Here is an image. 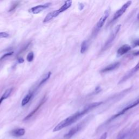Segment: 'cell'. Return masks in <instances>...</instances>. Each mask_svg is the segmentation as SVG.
I'll list each match as a JSON object with an SVG mask.
<instances>
[{
	"mask_svg": "<svg viewBox=\"0 0 139 139\" xmlns=\"http://www.w3.org/2000/svg\"><path fill=\"white\" fill-rule=\"evenodd\" d=\"M109 15V10H107L106 11H105L104 13L102 16V17L100 18V19L98 20V22H97V24H96L97 29L99 30V29H100L104 25V24L105 21L107 20V18H108Z\"/></svg>",
	"mask_w": 139,
	"mask_h": 139,
	"instance_id": "obj_7",
	"label": "cell"
},
{
	"mask_svg": "<svg viewBox=\"0 0 139 139\" xmlns=\"http://www.w3.org/2000/svg\"><path fill=\"white\" fill-rule=\"evenodd\" d=\"M131 49V47L128 45H124L120 47L117 51V55L119 56H121L125 54L128 52H129Z\"/></svg>",
	"mask_w": 139,
	"mask_h": 139,
	"instance_id": "obj_9",
	"label": "cell"
},
{
	"mask_svg": "<svg viewBox=\"0 0 139 139\" xmlns=\"http://www.w3.org/2000/svg\"><path fill=\"white\" fill-rule=\"evenodd\" d=\"M91 116H88V117H86L85 119H84L83 121L80 122L79 123L77 124L76 126L73 127L72 129L69 130V132H68L67 134H66L65 135H64V138L67 139H70L73 135H74L76 133H77L78 132H79L80 130L84 127L85 125V124L89 121V120L91 119Z\"/></svg>",
	"mask_w": 139,
	"mask_h": 139,
	"instance_id": "obj_2",
	"label": "cell"
},
{
	"mask_svg": "<svg viewBox=\"0 0 139 139\" xmlns=\"http://www.w3.org/2000/svg\"><path fill=\"white\" fill-rule=\"evenodd\" d=\"M9 34L6 32H0V38H6L9 37Z\"/></svg>",
	"mask_w": 139,
	"mask_h": 139,
	"instance_id": "obj_19",
	"label": "cell"
},
{
	"mask_svg": "<svg viewBox=\"0 0 139 139\" xmlns=\"http://www.w3.org/2000/svg\"><path fill=\"white\" fill-rule=\"evenodd\" d=\"M135 71V72H137L138 71H139V61L138 63V64H136V66H135V67L133 68Z\"/></svg>",
	"mask_w": 139,
	"mask_h": 139,
	"instance_id": "obj_23",
	"label": "cell"
},
{
	"mask_svg": "<svg viewBox=\"0 0 139 139\" xmlns=\"http://www.w3.org/2000/svg\"><path fill=\"white\" fill-rule=\"evenodd\" d=\"M72 5V1H65V3L64 4L63 6H62L61 8H60L59 9H58L60 13H62V12H63L64 11H65V10H67V9H68L70 7H71Z\"/></svg>",
	"mask_w": 139,
	"mask_h": 139,
	"instance_id": "obj_13",
	"label": "cell"
},
{
	"mask_svg": "<svg viewBox=\"0 0 139 139\" xmlns=\"http://www.w3.org/2000/svg\"><path fill=\"white\" fill-rule=\"evenodd\" d=\"M13 54V52H8V53L5 54H4L2 57L1 58H0V60H2L4 59L5 58H6V57H9V56L12 55V54Z\"/></svg>",
	"mask_w": 139,
	"mask_h": 139,
	"instance_id": "obj_20",
	"label": "cell"
},
{
	"mask_svg": "<svg viewBox=\"0 0 139 139\" xmlns=\"http://www.w3.org/2000/svg\"><path fill=\"white\" fill-rule=\"evenodd\" d=\"M120 65V63L119 62H116V63L111 64L110 65H109L108 66H107V67H105L104 68H103L101 70L102 73H105V72H109L111 71H113V70H115V68H116L118 67Z\"/></svg>",
	"mask_w": 139,
	"mask_h": 139,
	"instance_id": "obj_11",
	"label": "cell"
},
{
	"mask_svg": "<svg viewBox=\"0 0 139 139\" xmlns=\"http://www.w3.org/2000/svg\"><path fill=\"white\" fill-rule=\"evenodd\" d=\"M137 18H138V19L139 20V13L138 14V17H137Z\"/></svg>",
	"mask_w": 139,
	"mask_h": 139,
	"instance_id": "obj_28",
	"label": "cell"
},
{
	"mask_svg": "<svg viewBox=\"0 0 139 139\" xmlns=\"http://www.w3.org/2000/svg\"><path fill=\"white\" fill-rule=\"evenodd\" d=\"M45 101V98H43L42 100V101L41 102H40V103L38 105V107H37L36 109H35L34 110H33V111H32L31 112V113L29 114V115H28L27 116L25 117V119H24V120H28L29 119H30V118L32 116L34 115V114L36 113V112L38 110H39V109L40 108V107L41 106V105H42V104L44 103V102Z\"/></svg>",
	"mask_w": 139,
	"mask_h": 139,
	"instance_id": "obj_12",
	"label": "cell"
},
{
	"mask_svg": "<svg viewBox=\"0 0 139 139\" xmlns=\"http://www.w3.org/2000/svg\"><path fill=\"white\" fill-rule=\"evenodd\" d=\"M33 96V94L32 93H29L26 96L24 97L21 102V105L22 106H24V105H26L30 101V99L32 98V97Z\"/></svg>",
	"mask_w": 139,
	"mask_h": 139,
	"instance_id": "obj_14",
	"label": "cell"
},
{
	"mask_svg": "<svg viewBox=\"0 0 139 139\" xmlns=\"http://www.w3.org/2000/svg\"><path fill=\"white\" fill-rule=\"evenodd\" d=\"M120 28H121V24H119V25L115 27V28L114 29V30L112 31V32L111 33V34L110 35V36L108 39L107 40V42H105L104 46L103 47V49L105 50V49L108 48L112 44V42H113L114 39H115L117 33H119L120 30Z\"/></svg>",
	"mask_w": 139,
	"mask_h": 139,
	"instance_id": "obj_4",
	"label": "cell"
},
{
	"mask_svg": "<svg viewBox=\"0 0 139 139\" xmlns=\"http://www.w3.org/2000/svg\"><path fill=\"white\" fill-rule=\"evenodd\" d=\"M107 133H104L102 134V135L100 137V138L99 139H107Z\"/></svg>",
	"mask_w": 139,
	"mask_h": 139,
	"instance_id": "obj_21",
	"label": "cell"
},
{
	"mask_svg": "<svg viewBox=\"0 0 139 139\" xmlns=\"http://www.w3.org/2000/svg\"><path fill=\"white\" fill-rule=\"evenodd\" d=\"M132 2L131 1H127L126 3H124L123 5V6L119 9L114 14V17H113V21H115L116 20H117L119 18L121 17V16L123 15V14L125 13V12L127 9V8L129 7V6L131 5Z\"/></svg>",
	"mask_w": 139,
	"mask_h": 139,
	"instance_id": "obj_5",
	"label": "cell"
},
{
	"mask_svg": "<svg viewBox=\"0 0 139 139\" xmlns=\"http://www.w3.org/2000/svg\"><path fill=\"white\" fill-rule=\"evenodd\" d=\"M60 14V13L59 12V10H55V11L52 12H51V13H49L47 14L43 22L44 23L48 22L49 21H51L52 19H53V18L57 17V16L58 15H59Z\"/></svg>",
	"mask_w": 139,
	"mask_h": 139,
	"instance_id": "obj_8",
	"label": "cell"
},
{
	"mask_svg": "<svg viewBox=\"0 0 139 139\" xmlns=\"http://www.w3.org/2000/svg\"><path fill=\"white\" fill-rule=\"evenodd\" d=\"M102 104V102H94L92 103L89 104L85 106L80 111L77 112L75 114L70 116L66 118V119L64 120L63 121L60 122L59 124H58L57 126L54 128L53 132H58L59 131L63 128L68 127L72 124L75 123L76 121H77L79 119H80L81 117L83 116L84 115L90 111L91 110L94 109L95 108H96L99 105Z\"/></svg>",
	"mask_w": 139,
	"mask_h": 139,
	"instance_id": "obj_1",
	"label": "cell"
},
{
	"mask_svg": "<svg viewBox=\"0 0 139 139\" xmlns=\"http://www.w3.org/2000/svg\"><path fill=\"white\" fill-rule=\"evenodd\" d=\"M12 90H13V89L12 88H10V89H7V90L5 91V92L4 93L3 95H2V97L4 99L7 98L8 97H9V96H10V94L12 93Z\"/></svg>",
	"mask_w": 139,
	"mask_h": 139,
	"instance_id": "obj_17",
	"label": "cell"
},
{
	"mask_svg": "<svg viewBox=\"0 0 139 139\" xmlns=\"http://www.w3.org/2000/svg\"><path fill=\"white\" fill-rule=\"evenodd\" d=\"M133 45L134 46H139V39L135 40L133 42Z\"/></svg>",
	"mask_w": 139,
	"mask_h": 139,
	"instance_id": "obj_22",
	"label": "cell"
},
{
	"mask_svg": "<svg viewBox=\"0 0 139 139\" xmlns=\"http://www.w3.org/2000/svg\"><path fill=\"white\" fill-rule=\"evenodd\" d=\"M4 100V99L2 98V97H1V98H0V104L2 103V101Z\"/></svg>",
	"mask_w": 139,
	"mask_h": 139,
	"instance_id": "obj_27",
	"label": "cell"
},
{
	"mask_svg": "<svg viewBox=\"0 0 139 139\" xmlns=\"http://www.w3.org/2000/svg\"><path fill=\"white\" fill-rule=\"evenodd\" d=\"M139 104V97H138L136 99H135L133 102H132L129 103V104H128L125 108H124L122 109L121 111H120L119 113H117V114H116V115H114V116L112 117L111 119L109 120V121H111L113 120L116 119V117H119L122 115H123V114L125 113L126 111H127L128 110L133 108L134 107L137 106V105Z\"/></svg>",
	"mask_w": 139,
	"mask_h": 139,
	"instance_id": "obj_3",
	"label": "cell"
},
{
	"mask_svg": "<svg viewBox=\"0 0 139 139\" xmlns=\"http://www.w3.org/2000/svg\"><path fill=\"white\" fill-rule=\"evenodd\" d=\"M18 63H24V60L23 58H20L18 60Z\"/></svg>",
	"mask_w": 139,
	"mask_h": 139,
	"instance_id": "obj_24",
	"label": "cell"
},
{
	"mask_svg": "<svg viewBox=\"0 0 139 139\" xmlns=\"http://www.w3.org/2000/svg\"><path fill=\"white\" fill-rule=\"evenodd\" d=\"M88 43L87 41H84L81 45V48H80V53H84L86 52L88 49Z\"/></svg>",
	"mask_w": 139,
	"mask_h": 139,
	"instance_id": "obj_15",
	"label": "cell"
},
{
	"mask_svg": "<svg viewBox=\"0 0 139 139\" xmlns=\"http://www.w3.org/2000/svg\"><path fill=\"white\" fill-rule=\"evenodd\" d=\"M51 75V72H49L47 74H46V75H45V76L43 77V78L42 79V80H41V81L40 82V83H39V86L43 84V83H44L46 82V81L48 80L49 78H50Z\"/></svg>",
	"mask_w": 139,
	"mask_h": 139,
	"instance_id": "obj_16",
	"label": "cell"
},
{
	"mask_svg": "<svg viewBox=\"0 0 139 139\" xmlns=\"http://www.w3.org/2000/svg\"><path fill=\"white\" fill-rule=\"evenodd\" d=\"M50 5H51L50 3H47L42 5L37 6H36V7L31 8L30 12L33 14H38L39 13H40L41 12L43 11V10H45L46 8H48Z\"/></svg>",
	"mask_w": 139,
	"mask_h": 139,
	"instance_id": "obj_6",
	"label": "cell"
},
{
	"mask_svg": "<svg viewBox=\"0 0 139 139\" xmlns=\"http://www.w3.org/2000/svg\"><path fill=\"white\" fill-rule=\"evenodd\" d=\"M134 55H139V51L135 53H134Z\"/></svg>",
	"mask_w": 139,
	"mask_h": 139,
	"instance_id": "obj_26",
	"label": "cell"
},
{
	"mask_svg": "<svg viewBox=\"0 0 139 139\" xmlns=\"http://www.w3.org/2000/svg\"><path fill=\"white\" fill-rule=\"evenodd\" d=\"M124 138V135H121V136L119 137V138H118V139H123Z\"/></svg>",
	"mask_w": 139,
	"mask_h": 139,
	"instance_id": "obj_25",
	"label": "cell"
},
{
	"mask_svg": "<svg viewBox=\"0 0 139 139\" xmlns=\"http://www.w3.org/2000/svg\"><path fill=\"white\" fill-rule=\"evenodd\" d=\"M34 59V53L32 52H30V53H29L27 57V60L29 62H31Z\"/></svg>",
	"mask_w": 139,
	"mask_h": 139,
	"instance_id": "obj_18",
	"label": "cell"
},
{
	"mask_svg": "<svg viewBox=\"0 0 139 139\" xmlns=\"http://www.w3.org/2000/svg\"><path fill=\"white\" fill-rule=\"evenodd\" d=\"M25 134V129L24 128H18L12 130L10 132L12 136L14 137H20L24 135Z\"/></svg>",
	"mask_w": 139,
	"mask_h": 139,
	"instance_id": "obj_10",
	"label": "cell"
}]
</instances>
